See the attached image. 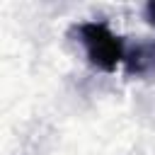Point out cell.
I'll list each match as a JSON object with an SVG mask.
<instances>
[{
    "label": "cell",
    "instance_id": "obj_3",
    "mask_svg": "<svg viewBox=\"0 0 155 155\" xmlns=\"http://www.w3.org/2000/svg\"><path fill=\"white\" fill-rule=\"evenodd\" d=\"M145 12H148V19H150V24H155V2H150V5L145 7Z\"/></svg>",
    "mask_w": 155,
    "mask_h": 155
},
{
    "label": "cell",
    "instance_id": "obj_2",
    "mask_svg": "<svg viewBox=\"0 0 155 155\" xmlns=\"http://www.w3.org/2000/svg\"><path fill=\"white\" fill-rule=\"evenodd\" d=\"M153 58H155V46H153V44H140V46H136V51L131 53V58H128V68L140 73V70L145 68V63L153 65Z\"/></svg>",
    "mask_w": 155,
    "mask_h": 155
},
{
    "label": "cell",
    "instance_id": "obj_1",
    "mask_svg": "<svg viewBox=\"0 0 155 155\" xmlns=\"http://www.w3.org/2000/svg\"><path fill=\"white\" fill-rule=\"evenodd\" d=\"M78 41L82 44L90 63L99 70H116V65L126 58L121 39L104 24V22H82L75 27Z\"/></svg>",
    "mask_w": 155,
    "mask_h": 155
}]
</instances>
